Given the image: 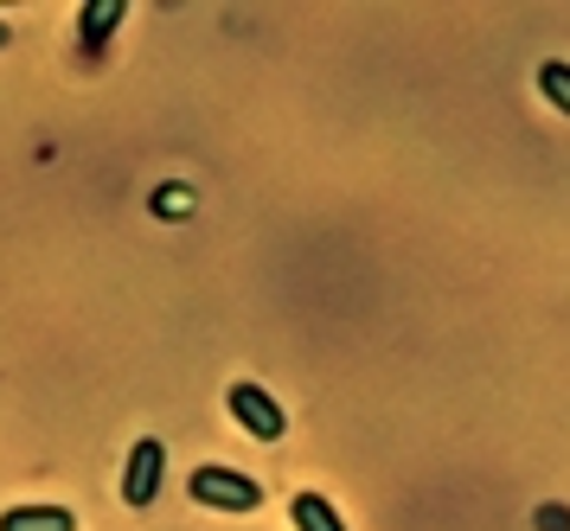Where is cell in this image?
<instances>
[{
    "mask_svg": "<svg viewBox=\"0 0 570 531\" xmlns=\"http://www.w3.org/2000/svg\"><path fill=\"white\" fill-rule=\"evenodd\" d=\"M186 493L212 512H257L263 507V481L257 474H237V468H193Z\"/></svg>",
    "mask_w": 570,
    "mask_h": 531,
    "instance_id": "obj_1",
    "label": "cell"
},
{
    "mask_svg": "<svg viewBox=\"0 0 570 531\" xmlns=\"http://www.w3.org/2000/svg\"><path fill=\"white\" fill-rule=\"evenodd\" d=\"M225 410H232V423L244 435H257V442H283L288 435V416H283V404L263 391L257 378H237L232 391H225Z\"/></svg>",
    "mask_w": 570,
    "mask_h": 531,
    "instance_id": "obj_2",
    "label": "cell"
},
{
    "mask_svg": "<svg viewBox=\"0 0 570 531\" xmlns=\"http://www.w3.org/2000/svg\"><path fill=\"white\" fill-rule=\"evenodd\" d=\"M160 474H167V449H160V435H141L129 449V468H122V507H155Z\"/></svg>",
    "mask_w": 570,
    "mask_h": 531,
    "instance_id": "obj_3",
    "label": "cell"
},
{
    "mask_svg": "<svg viewBox=\"0 0 570 531\" xmlns=\"http://www.w3.org/2000/svg\"><path fill=\"white\" fill-rule=\"evenodd\" d=\"M0 531H78V519L65 507H7Z\"/></svg>",
    "mask_w": 570,
    "mask_h": 531,
    "instance_id": "obj_4",
    "label": "cell"
},
{
    "mask_svg": "<svg viewBox=\"0 0 570 531\" xmlns=\"http://www.w3.org/2000/svg\"><path fill=\"white\" fill-rule=\"evenodd\" d=\"M288 519H295V531H346L334 500H321V493H295V500H288Z\"/></svg>",
    "mask_w": 570,
    "mask_h": 531,
    "instance_id": "obj_5",
    "label": "cell"
},
{
    "mask_svg": "<svg viewBox=\"0 0 570 531\" xmlns=\"http://www.w3.org/2000/svg\"><path fill=\"white\" fill-rule=\"evenodd\" d=\"M122 13H129L122 0H90V7H83V20H78V39H83V51H97V46H104L109 32L122 26Z\"/></svg>",
    "mask_w": 570,
    "mask_h": 531,
    "instance_id": "obj_6",
    "label": "cell"
},
{
    "mask_svg": "<svg viewBox=\"0 0 570 531\" xmlns=\"http://www.w3.org/2000/svg\"><path fill=\"white\" fill-rule=\"evenodd\" d=\"M539 97L558 109V116H570V65L564 58H544L539 65Z\"/></svg>",
    "mask_w": 570,
    "mask_h": 531,
    "instance_id": "obj_7",
    "label": "cell"
},
{
    "mask_svg": "<svg viewBox=\"0 0 570 531\" xmlns=\"http://www.w3.org/2000/svg\"><path fill=\"white\" fill-rule=\"evenodd\" d=\"M532 525H539V531H570V507H558V500H551V507L532 512Z\"/></svg>",
    "mask_w": 570,
    "mask_h": 531,
    "instance_id": "obj_8",
    "label": "cell"
},
{
    "mask_svg": "<svg viewBox=\"0 0 570 531\" xmlns=\"http://www.w3.org/2000/svg\"><path fill=\"white\" fill-rule=\"evenodd\" d=\"M7 39H13V32H7V20H0V46H7Z\"/></svg>",
    "mask_w": 570,
    "mask_h": 531,
    "instance_id": "obj_9",
    "label": "cell"
}]
</instances>
